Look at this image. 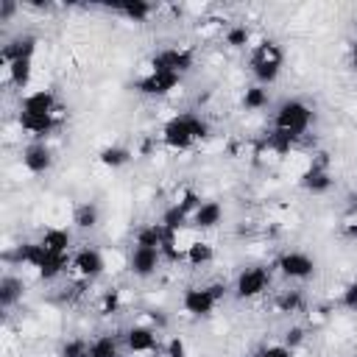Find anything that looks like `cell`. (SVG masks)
Returning a JSON list of instances; mask_svg holds the SVG:
<instances>
[{"label":"cell","instance_id":"cell-1","mask_svg":"<svg viewBox=\"0 0 357 357\" xmlns=\"http://www.w3.org/2000/svg\"><path fill=\"white\" fill-rule=\"evenodd\" d=\"M209 134V126L206 120H201L198 114L192 112H181L176 117H170L165 126H162V142L173 151H187L192 148L198 139H204Z\"/></svg>","mask_w":357,"mask_h":357},{"label":"cell","instance_id":"cell-2","mask_svg":"<svg viewBox=\"0 0 357 357\" xmlns=\"http://www.w3.org/2000/svg\"><path fill=\"white\" fill-rule=\"evenodd\" d=\"M282 61H284V53H282V47L276 42H259L251 50L248 67H251V75L257 78V84L259 86H268V84H273L279 78Z\"/></svg>","mask_w":357,"mask_h":357},{"label":"cell","instance_id":"cell-3","mask_svg":"<svg viewBox=\"0 0 357 357\" xmlns=\"http://www.w3.org/2000/svg\"><path fill=\"white\" fill-rule=\"evenodd\" d=\"M310 123H312V109L301 98H287L273 112V128H279L296 139L310 128Z\"/></svg>","mask_w":357,"mask_h":357},{"label":"cell","instance_id":"cell-4","mask_svg":"<svg viewBox=\"0 0 357 357\" xmlns=\"http://www.w3.org/2000/svg\"><path fill=\"white\" fill-rule=\"evenodd\" d=\"M226 290H229V287L220 284V282L204 284V287H187L184 296H181V307H184L187 315L204 318V315H209V312L218 307V301L226 296Z\"/></svg>","mask_w":357,"mask_h":357},{"label":"cell","instance_id":"cell-5","mask_svg":"<svg viewBox=\"0 0 357 357\" xmlns=\"http://www.w3.org/2000/svg\"><path fill=\"white\" fill-rule=\"evenodd\" d=\"M192 50L190 47H165L159 53L151 56L148 67L153 73H176V75H184L192 70Z\"/></svg>","mask_w":357,"mask_h":357},{"label":"cell","instance_id":"cell-6","mask_svg":"<svg viewBox=\"0 0 357 357\" xmlns=\"http://www.w3.org/2000/svg\"><path fill=\"white\" fill-rule=\"evenodd\" d=\"M271 284V271L265 265H251V268H243L234 279V296L237 298H257L268 290Z\"/></svg>","mask_w":357,"mask_h":357},{"label":"cell","instance_id":"cell-7","mask_svg":"<svg viewBox=\"0 0 357 357\" xmlns=\"http://www.w3.org/2000/svg\"><path fill=\"white\" fill-rule=\"evenodd\" d=\"M276 268L287 279H310V276H315V259L310 254H304V251H296V248L293 251H282L279 259H276Z\"/></svg>","mask_w":357,"mask_h":357},{"label":"cell","instance_id":"cell-8","mask_svg":"<svg viewBox=\"0 0 357 357\" xmlns=\"http://www.w3.org/2000/svg\"><path fill=\"white\" fill-rule=\"evenodd\" d=\"M178 84H181V75H176V73H153V70H148L142 78L134 81V89L139 95H148V98H162V95L173 92Z\"/></svg>","mask_w":357,"mask_h":357},{"label":"cell","instance_id":"cell-9","mask_svg":"<svg viewBox=\"0 0 357 357\" xmlns=\"http://www.w3.org/2000/svg\"><path fill=\"white\" fill-rule=\"evenodd\" d=\"M81 279H86V282H92V279H98L103 271H106V259H103V254L98 251V248H92V245H84V248H78L75 254H73V265H70Z\"/></svg>","mask_w":357,"mask_h":357},{"label":"cell","instance_id":"cell-10","mask_svg":"<svg viewBox=\"0 0 357 357\" xmlns=\"http://www.w3.org/2000/svg\"><path fill=\"white\" fill-rule=\"evenodd\" d=\"M159 262H162V248H148V245H137L134 243V248L128 254V271L134 276H139V279L153 276Z\"/></svg>","mask_w":357,"mask_h":357},{"label":"cell","instance_id":"cell-11","mask_svg":"<svg viewBox=\"0 0 357 357\" xmlns=\"http://www.w3.org/2000/svg\"><path fill=\"white\" fill-rule=\"evenodd\" d=\"M22 165H25V170L28 173H47L50 170V165H53V151H50V145L45 142V139H33V142H28L25 148H22Z\"/></svg>","mask_w":357,"mask_h":357},{"label":"cell","instance_id":"cell-12","mask_svg":"<svg viewBox=\"0 0 357 357\" xmlns=\"http://www.w3.org/2000/svg\"><path fill=\"white\" fill-rule=\"evenodd\" d=\"M20 112L22 114H39V117H56L59 112V100L50 89H36V92H28L20 103Z\"/></svg>","mask_w":357,"mask_h":357},{"label":"cell","instance_id":"cell-13","mask_svg":"<svg viewBox=\"0 0 357 357\" xmlns=\"http://www.w3.org/2000/svg\"><path fill=\"white\" fill-rule=\"evenodd\" d=\"M126 349L134 354H151L156 349V329L148 324H134L126 332Z\"/></svg>","mask_w":357,"mask_h":357},{"label":"cell","instance_id":"cell-14","mask_svg":"<svg viewBox=\"0 0 357 357\" xmlns=\"http://www.w3.org/2000/svg\"><path fill=\"white\" fill-rule=\"evenodd\" d=\"M298 184H301L307 192H312V195L326 192V190L332 187V176H329V170H326V162H312V165L301 173Z\"/></svg>","mask_w":357,"mask_h":357},{"label":"cell","instance_id":"cell-15","mask_svg":"<svg viewBox=\"0 0 357 357\" xmlns=\"http://www.w3.org/2000/svg\"><path fill=\"white\" fill-rule=\"evenodd\" d=\"M190 223H192L195 229H201V231L215 229V226L223 223V206H220L218 201H201V206L192 212Z\"/></svg>","mask_w":357,"mask_h":357},{"label":"cell","instance_id":"cell-16","mask_svg":"<svg viewBox=\"0 0 357 357\" xmlns=\"http://www.w3.org/2000/svg\"><path fill=\"white\" fill-rule=\"evenodd\" d=\"M3 75L11 86L25 89L33 75V59H17V61H3Z\"/></svg>","mask_w":357,"mask_h":357},{"label":"cell","instance_id":"cell-17","mask_svg":"<svg viewBox=\"0 0 357 357\" xmlns=\"http://www.w3.org/2000/svg\"><path fill=\"white\" fill-rule=\"evenodd\" d=\"M45 257H47V251H45V245H42V243H20V245L14 248V254H11V259H14V262L28 265V268H33V271L45 262Z\"/></svg>","mask_w":357,"mask_h":357},{"label":"cell","instance_id":"cell-18","mask_svg":"<svg viewBox=\"0 0 357 357\" xmlns=\"http://www.w3.org/2000/svg\"><path fill=\"white\" fill-rule=\"evenodd\" d=\"M70 265H73V257H70V254H50V251H47L45 262L36 268V276L45 279V282H53V279L61 276Z\"/></svg>","mask_w":357,"mask_h":357},{"label":"cell","instance_id":"cell-19","mask_svg":"<svg viewBox=\"0 0 357 357\" xmlns=\"http://www.w3.org/2000/svg\"><path fill=\"white\" fill-rule=\"evenodd\" d=\"M17 120H20V128L22 131H28L31 137H36V139H42L45 134H50L53 128H56V117H39V114H17Z\"/></svg>","mask_w":357,"mask_h":357},{"label":"cell","instance_id":"cell-20","mask_svg":"<svg viewBox=\"0 0 357 357\" xmlns=\"http://www.w3.org/2000/svg\"><path fill=\"white\" fill-rule=\"evenodd\" d=\"M33 50H36V36L25 33V36H17L14 42H8L3 47V61H17V59H33Z\"/></svg>","mask_w":357,"mask_h":357},{"label":"cell","instance_id":"cell-21","mask_svg":"<svg viewBox=\"0 0 357 357\" xmlns=\"http://www.w3.org/2000/svg\"><path fill=\"white\" fill-rule=\"evenodd\" d=\"M39 243H42L45 251H50V254H70V243H73V237H70L67 229H45Z\"/></svg>","mask_w":357,"mask_h":357},{"label":"cell","instance_id":"cell-22","mask_svg":"<svg viewBox=\"0 0 357 357\" xmlns=\"http://www.w3.org/2000/svg\"><path fill=\"white\" fill-rule=\"evenodd\" d=\"M20 298H22V279L6 273V276L0 279V307H3V310H11Z\"/></svg>","mask_w":357,"mask_h":357},{"label":"cell","instance_id":"cell-23","mask_svg":"<svg viewBox=\"0 0 357 357\" xmlns=\"http://www.w3.org/2000/svg\"><path fill=\"white\" fill-rule=\"evenodd\" d=\"M184 259L192 268H201V265H206V262L215 259V248L209 243H204V240H192L190 245H184Z\"/></svg>","mask_w":357,"mask_h":357},{"label":"cell","instance_id":"cell-24","mask_svg":"<svg viewBox=\"0 0 357 357\" xmlns=\"http://www.w3.org/2000/svg\"><path fill=\"white\" fill-rule=\"evenodd\" d=\"M117 14H123L126 20H131V22H145L148 17H151V11H153V6L151 3H142V0H128V3H114L112 6Z\"/></svg>","mask_w":357,"mask_h":357},{"label":"cell","instance_id":"cell-25","mask_svg":"<svg viewBox=\"0 0 357 357\" xmlns=\"http://www.w3.org/2000/svg\"><path fill=\"white\" fill-rule=\"evenodd\" d=\"M159 223L165 226V231L178 234V231L190 223V212H187L181 204H173V206H167V209H165V215H162V220H159Z\"/></svg>","mask_w":357,"mask_h":357},{"label":"cell","instance_id":"cell-26","mask_svg":"<svg viewBox=\"0 0 357 357\" xmlns=\"http://www.w3.org/2000/svg\"><path fill=\"white\" fill-rule=\"evenodd\" d=\"M170 237V231H165L162 223H148L137 231V245H148V248H162L165 240Z\"/></svg>","mask_w":357,"mask_h":357},{"label":"cell","instance_id":"cell-27","mask_svg":"<svg viewBox=\"0 0 357 357\" xmlns=\"http://www.w3.org/2000/svg\"><path fill=\"white\" fill-rule=\"evenodd\" d=\"M98 159H100V165H106V167H123V165H128L131 162V151L126 148V145H106L100 153H98Z\"/></svg>","mask_w":357,"mask_h":357},{"label":"cell","instance_id":"cell-28","mask_svg":"<svg viewBox=\"0 0 357 357\" xmlns=\"http://www.w3.org/2000/svg\"><path fill=\"white\" fill-rule=\"evenodd\" d=\"M296 142H298L296 137H290V134H284V131H279V128H271V131H268V137H265V148H268V151H273V153H279V156L290 153Z\"/></svg>","mask_w":357,"mask_h":357},{"label":"cell","instance_id":"cell-29","mask_svg":"<svg viewBox=\"0 0 357 357\" xmlns=\"http://www.w3.org/2000/svg\"><path fill=\"white\" fill-rule=\"evenodd\" d=\"M98 220H100V212H98V206H95L92 201L78 204L75 212H73V223H75L78 229H95Z\"/></svg>","mask_w":357,"mask_h":357},{"label":"cell","instance_id":"cell-30","mask_svg":"<svg viewBox=\"0 0 357 357\" xmlns=\"http://www.w3.org/2000/svg\"><path fill=\"white\" fill-rule=\"evenodd\" d=\"M89 357H120V343L114 335H100L89 343Z\"/></svg>","mask_w":357,"mask_h":357},{"label":"cell","instance_id":"cell-31","mask_svg":"<svg viewBox=\"0 0 357 357\" xmlns=\"http://www.w3.org/2000/svg\"><path fill=\"white\" fill-rule=\"evenodd\" d=\"M243 106H245L248 112H259V109H265V106H268V89L259 86V84L245 86V92H243Z\"/></svg>","mask_w":357,"mask_h":357},{"label":"cell","instance_id":"cell-32","mask_svg":"<svg viewBox=\"0 0 357 357\" xmlns=\"http://www.w3.org/2000/svg\"><path fill=\"white\" fill-rule=\"evenodd\" d=\"M276 307H279L282 312H298V310L304 307V296H301V290H284V293L279 296Z\"/></svg>","mask_w":357,"mask_h":357},{"label":"cell","instance_id":"cell-33","mask_svg":"<svg viewBox=\"0 0 357 357\" xmlns=\"http://www.w3.org/2000/svg\"><path fill=\"white\" fill-rule=\"evenodd\" d=\"M248 42H251V31L245 25H231L226 31V45L229 47H245Z\"/></svg>","mask_w":357,"mask_h":357},{"label":"cell","instance_id":"cell-34","mask_svg":"<svg viewBox=\"0 0 357 357\" xmlns=\"http://www.w3.org/2000/svg\"><path fill=\"white\" fill-rule=\"evenodd\" d=\"M86 354H89V343L86 340H78V337L67 340L61 346V351H59V357H86Z\"/></svg>","mask_w":357,"mask_h":357},{"label":"cell","instance_id":"cell-35","mask_svg":"<svg viewBox=\"0 0 357 357\" xmlns=\"http://www.w3.org/2000/svg\"><path fill=\"white\" fill-rule=\"evenodd\" d=\"M340 301H343V307H346V310H354V312H357V279H354V282H349V284L343 287Z\"/></svg>","mask_w":357,"mask_h":357},{"label":"cell","instance_id":"cell-36","mask_svg":"<svg viewBox=\"0 0 357 357\" xmlns=\"http://www.w3.org/2000/svg\"><path fill=\"white\" fill-rule=\"evenodd\" d=\"M165 354H167V357H187V346H184V340H181V337H170Z\"/></svg>","mask_w":357,"mask_h":357},{"label":"cell","instance_id":"cell-37","mask_svg":"<svg viewBox=\"0 0 357 357\" xmlns=\"http://www.w3.org/2000/svg\"><path fill=\"white\" fill-rule=\"evenodd\" d=\"M117 307H120L117 293H114V290L106 293V296H103V304H100V312H103V315H112V312H117Z\"/></svg>","mask_w":357,"mask_h":357},{"label":"cell","instance_id":"cell-38","mask_svg":"<svg viewBox=\"0 0 357 357\" xmlns=\"http://www.w3.org/2000/svg\"><path fill=\"white\" fill-rule=\"evenodd\" d=\"M257 357H293V349H287V346H268Z\"/></svg>","mask_w":357,"mask_h":357},{"label":"cell","instance_id":"cell-39","mask_svg":"<svg viewBox=\"0 0 357 357\" xmlns=\"http://www.w3.org/2000/svg\"><path fill=\"white\" fill-rule=\"evenodd\" d=\"M301 340H304V332L296 326V329H290V332H287V337H284V346H287V349H296Z\"/></svg>","mask_w":357,"mask_h":357},{"label":"cell","instance_id":"cell-40","mask_svg":"<svg viewBox=\"0 0 357 357\" xmlns=\"http://www.w3.org/2000/svg\"><path fill=\"white\" fill-rule=\"evenodd\" d=\"M11 11H14V3H11V0H3V3H0V20H8Z\"/></svg>","mask_w":357,"mask_h":357},{"label":"cell","instance_id":"cell-41","mask_svg":"<svg viewBox=\"0 0 357 357\" xmlns=\"http://www.w3.org/2000/svg\"><path fill=\"white\" fill-rule=\"evenodd\" d=\"M351 64H354V67H357V42H354V45H351Z\"/></svg>","mask_w":357,"mask_h":357},{"label":"cell","instance_id":"cell-42","mask_svg":"<svg viewBox=\"0 0 357 357\" xmlns=\"http://www.w3.org/2000/svg\"><path fill=\"white\" fill-rule=\"evenodd\" d=\"M354 226H357V209H354Z\"/></svg>","mask_w":357,"mask_h":357},{"label":"cell","instance_id":"cell-43","mask_svg":"<svg viewBox=\"0 0 357 357\" xmlns=\"http://www.w3.org/2000/svg\"><path fill=\"white\" fill-rule=\"evenodd\" d=\"M86 357H89V354H86Z\"/></svg>","mask_w":357,"mask_h":357}]
</instances>
